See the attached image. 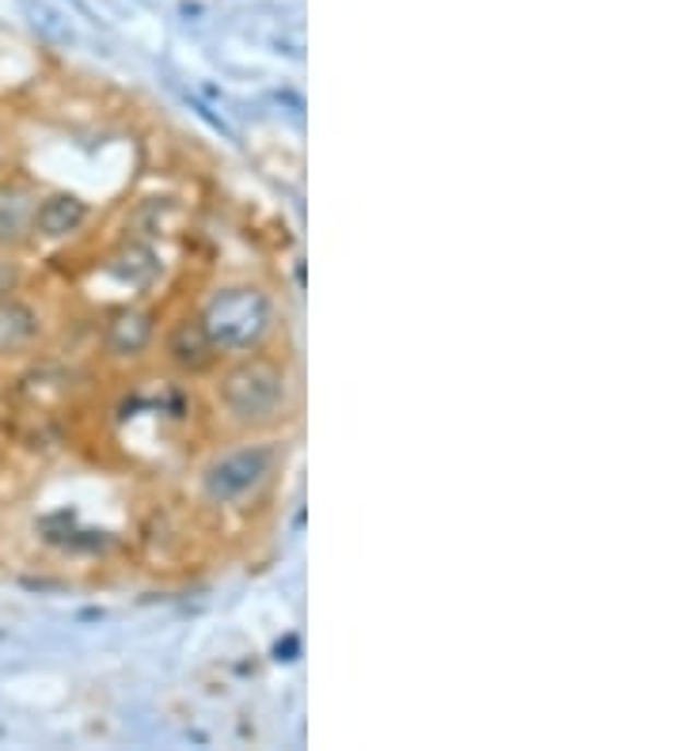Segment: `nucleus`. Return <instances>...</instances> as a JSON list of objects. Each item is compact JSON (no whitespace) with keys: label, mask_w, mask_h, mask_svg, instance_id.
<instances>
[{"label":"nucleus","mask_w":684,"mask_h":751,"mask_svg":"<svg viewBox=\"0 0 684 751\" xmlns=\"http://www.w3.org/2000/svg\"><path fill=\"white\" fill-rule=\"evenodd\" d=\"M35 190L0 187V247H23L35 236Z\"/></svg>","instance_id":"nucleus-4"},{"label":"nucleus","mask_w":684,"mask_h":751,"mask_svg":"<svg viewBox=\"0 0 684 751\" xmlns=\"http://www.w3.org/2000/svg\"><path fill=\"white\" fill-rule=\"evenodd\" d=\"M20 285V270L8 259H0V297H12V289Z\"/></svg>","instance_id":"nucleus-9"},{"label":"nucleus","mask_w":684,"mask_h":751,"mask_svg":"<svg viewBox=\"0 0 684 751\" xmlns=\"http://www.w3.org/2000/svg\"><path fill=\"white\" fill-rule=\"evenodd\" d=\"M0 167H4V156H0Z\"/></svg>","instance_id":"nucleus-10"},{"label":"nucleus","mask_w":684,"mask_h":751,"mask_svg":"<svg viewBox=\"0 0 684 751\" xmlns=\"http://www.w3.org/2000/svg\"><path fill=\"white\" fill-rule=\"evenodd\" d=\"M270 319H274L270 300L259 289L244 285V289L217 293V297L205 303L198 323L205 326V334H210V342L221 354V349H251L270 331Z\"/></svg>","instance_id":"nucleus-2"},{"label":"nucleus","mask_w":684,"mask_h":751,"mask_svg":"<svg viewBox=\"0 0 684 751\" xmlns=\"http://www.w3.org/2000/svg\"><path fill=\"white\" fill-rule=\"evenodd\" d=\"M38 338V315L27 303L0 297V354H15V349L31 346Z\"/></svg>","instance_id":"nucleus-8"},{"label":"nucleus","mask_w":684,"mask_h":751,"mask_svg":"<svg viewBox=\"0 0 684 751\" xmlns=\"http://www.w3.org/2000/svg\"><path fill=\"white\" fill-rule=\"evenodd\" d=\"M153 342V319L145 311H118L107 323V346L118 357H133Z\"/></svg>","instance_id":"nucleus-7"},{"label":"nucleus","mask_w":684,"mask_h":751,"mask_svg":"<svg viewBox=\"0 0 684 751\" xmlns=\"http://www.w3.org/2000/svg\"><path fill=\"white\" fill-rule=\"evenodd\" d=\"M221 403L240 426H274L290 406V383L274 361H240L221 380Z\"/></svg>","instance_id":"nucleus-1"},{"label":"nucleus","mask_w":684,"mask_h":751,"mask_svg":"<svg viewBox=\"0 0 684 751\" xmlns=\"http://www.w3.org/2000/svg\"><path fill=\"white\" fill-rule=\"evenodd\" d=\"M270 475H274V452L259 449V444L236 449V452L221 455V460L205 470V493H210L213 501H221V505H228V501H240V498H248V493H256Z\"/></svg>","instance_id":"nucleus-3"},{"label":"nucleus","mask_w":684,"mask_h":751,"mask_svg":"<svg viewBox=\"0 0 684 751\" xmlns=\"http://www.w3.org/2000/svg\"><path fill=\"white\" fill-rule=\"evenodd\" d=\"M87 220V205L73 194H50L35 205V236L66 239Z\"/></svg>","instance_id":"nucleus-5"},{"label":"nucleus","mask_w":684,"mask_h":751,"mask_svg":"<svg viewBox=\"0 0 684 751\" xmlns=\"http://www.w3.org/2000/svg\"><path fill=\"white\" fill-rule=\"evenodd\" d=\"M168 354H172V361L187 372H205V369H213V361H217V346L210 342V334H205V326L198 323V319H187V323L175 326Z\"/></svg>","instance_id":"nucleus-6"}]
</instances>
